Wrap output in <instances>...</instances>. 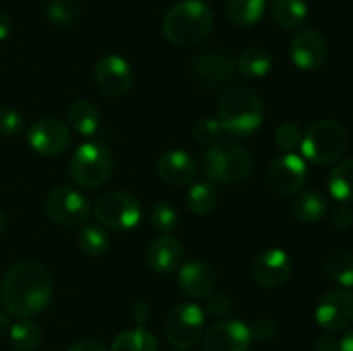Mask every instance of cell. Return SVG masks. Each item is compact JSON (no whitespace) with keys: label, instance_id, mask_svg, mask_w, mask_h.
<instances>
[{"label":"cell","instance_id":"cell-1","mask_svg":"<svg viewBox=\"0 0 353 351\" xmlns=\"http://www.w3.org/2000/svg\"><path fill=\"white\" fill-rule=\"evenodd\" d=\"M52 275L34 260L19 262L7 270L2 281L3 308L17 319L40 315L52 299Z\"/></svg>","mask_w":353,"mask_h":351},{"label":"cell","instance_id":"cell-2","mask_svg":"<svg viewBox=\"0 0 353 351\" xmlns=\"http://www.w3.org/2000/svg\"><path fill=\"white\" fill-rule=\"evenodd\" d=\"M217 120L234 138H248L264 123V102L250 86H233L219 96Z\"/></svg>","mask_w":353,"mask_h":351},{"label":"cell","instance_id":"cell-3","mask_svg":"<svg viewBox=\"0 0 353 351\" xmlns=\"http://www.w3.org/2000/svg\"><path fill=\"white\" fill-rule=\"evenodd\" d=\"M214 14L202 0H181L165 12L162 31L176 47H195L210 34Z\"/></svg>","mask_w":353,"mask_h":351},{"label":"cell","instance_id":"cell-4","mask_svg":"<svg viewBox=\"0 0 353 351\" xmlns=\"http://www.w3.org/2000/svg\"><path fill=\"white\" fill-rule=\"evenodd\" d=\"M202 169L212 182H240L250 178L254 157L247 148L233 141H219L205 150Z\"/></svg>","mask_w":353,"mask_h":351},{"label":"cell","instance_id":"cell-5","mask_svg":"<svg viewBox=\"0 0 353 351\" xmlns=\"http://www.w3.org/2000/svg\"><path fill=\"white\" fill-rule=\"evenodd\" d=\"M347 147L348 134L345 127L334 119H323L303 133L300 151L310 164L330 165L343 157Z\"/></svg>","mask_w":353,"mask_h":351},{"label":"cell","instance_id":"cell-6","mask_svg":"<svg viewBox=\"0 0 353 351\" xmlns=\"http://www.w3.org/2000/svg\"><path fill=\"white\" fill-rule=\"evenodd\" d=\"M114 169L112 153L100 141L79 145L69 160V176L81 188H100Z\"/></svg>","mask_w":353,"mask_h":351},{"label":"cell","instance_id":"cell-7","mask_svg":"<svg viewBox=\"0 0 353 351\" xmlns=\"http://www.w3.org/2000/svg\"><path fill=\"white\" fill-rule=\"evenodd\" d=\"M95 219L103 229L126 233L141 220V206L133 195L126 191H107L93 206Z\"/></svg>","mask_w":353,"mask_h":351},{"label":"cell","instance_id":"cell-8","mask_svg":"<svg viewBox=\"0 0 353 351\" xmlns=\"http://www.w3.org/2000/svg\"><path fill=\"white\" fill-rule=\"evenodd\" d=\"M205 330V312L193 301L172 306L165 320V336L178 350H192L202 341Z\"/></svg>","mask_w":353,"mask_h":351},{"label":"cell","instance_id":"cell-9","mask_svg":"<svg viewBox=\"0 0 353 351\" xmlns=\"http://www.w3.org/2000/svg\"><path fill=\"white\" fill-rule=\"evenodd\" d=\"M45 212L48 219L64 227L83 226L92 215V203L78 189L71 186H59L52 189L45 200Z\"/></svg>","mask_w":353,"mask_h":351},{"label":"cell","instance_id":"cell-10","mask_svg":"<svg viewBox=\"0 0 353 351\" xmlns=\"http://www.w3.org/2000/svg\"><path fill=\"white\" fill-rule=\"evenodd\" d=\"M71 127L57 117H43L28 127L26 140L31 150L45 157H55L71 145Z\"/></svg>","mask_w":353,"mask_h":351},{"label":"cell","instance_id":"cell-11","mask_svg":"<svg viewBox=\"0 0 353 351\" xmlns=\"http://www.w3.org/2000/svg\"><path fill=\"white\" fill-rule=\"evenodd\" d=\"M316 320L327 332H340L353 326V289L338 288L321 296Z\"/></svg>","mask_w":353,"mask_h":351},{"label":"cell","instance_id":"cell-12","mask_svg":"<svg viewBox=\"0 0 353 351\" xmlns=\"http://www.w3.org/2000/svg\"><path fill=\"white\" fill-rule=\"evenodd\" d=\"M307 162L299 153H285L276 158L268 172V181L272 191L279 196L296 195L307 181Z\"/></svg>","mask_w":353,"mask_h":351},{"label":"cell","instance_id":"cell-13","mask_svg":"<svg viewBox=\"0 0 353 351\" xmlns=\"http://www.w3.org/2000/svg\"><path fill=\"white\" fill-rule=\"evenodd\" d=\"M190 69L200 85L216 88L233 78L236 72V58L224 50H207L192 58Z\"/></svg>","mask_w":353,"mask_h":351},{"label":"cell","instance_id":"cell-14","mask_svg":"<svg viewBox=\"0 0 353 351\" xmlns=\"http://www.w3.org/2000/svg\"><path fill=\"white\" fill-rule=\"evenodd\" d=\"M93 78L95 85L99 86L100 92L112 98H119L130 93L133 88V71L130 64L119 55H103L99 58L95 69H93Z\"/></svg>","mask_w":353,"mask_h":351},{"label":"cell","instance_id":"cell-15","mask_svg":"<svg viewBox=\"0 0 353 351\" xmlns=\"http://www.w3.org/2000/svg\"><path fill=\"white\" fill-rule=\"evenodd\" d=\"M292 258L281 248H269L257 255L252 264V277L261 288L278 289L292 275Z\"/></svg>","mask_w":353,"mask_h":351},{"label":"cell","instance_id":"cell-16","mask_svg":"<svg viewBox=\"0 0 353 351\" xmlns=\"http://www.w3.org/2000/svg\"><path fill=\"white\" fill-rule=\"evenodd\" d=\"M250 329L238 319H224L214 323L203 336V351H248Z\"/></svg>","mask_w":353,"mask_h":351},{"label":"cell","instance_id":"cell-17","mask_svg":"<svg viewBox=\"0 0 353 351\" xmlns=\"http://www.w3.org/2000/svg\"><path fill=\"white\" fill-rule=\"evenodd\" d=\"M327 41L317 30H302L292 38L290 57L302 71H317L327 58Z\"/></svg>","mask_w":353,"mask_h":351},{"label":"cell","instance_id":"cell-18","mask_svg":"<svg viewBox=\"0 0 353 351\" xmlns=\"http://www.w3.org/2000/svg\"><path fill=\"white\" fill-rule=\"evenodd\" d=\"M217 277L205 262L190 260L178 268V286L188 298L203 299L212 295Z\"/></svg>","mask_w":353,"mask_h":351},{"label":"cell","instance_id":"cell-19","mask_svg":"<svg viewBox=\"0 0 353 351\" xmlns=\"http://www.w3.org/2000/svg\"><path fill=\"white\" fill-rule=\"evenodd\" d=\"M185 258V248L181 241L172 234H161L147 248V265L155 274L176 272Z\"/></svg>","mask_w":353,"mask_h":351},{"label":"cell","instance_id":"cell-20","mask_svg":"<svg viewBox=\"0 0 353 351\" xmlns=\"http://www.w3.org/2000/svg\"><path fill=\"white\" fill-rule=\"evenodd\" d=\"M157 172L165 184L183 188L196 178V162L188 151L168 150L159 158Z\"/></svg>","mask_w":353,"mask_h":351},{"label":"cell","instance_id":"cell-21","mask_svg":"<svg viewBox=\"0 0 353 351\" xmlns=\"http://www.w3.org/2000/svg\"><path fill=\"white\" fill-rule=\"evenodd\" d=\"M292 212L300 222L316 224L323 220L330 212V200L316 189L299 191L292 203Z\"/></svg>","mask_w":353,"mask_h":351},{"label":"cell","instance_id":"cell-22","mask_svg":"<svg viewBox=\"0 0 353 351\" xmlns=\"http://www.w3.org/2000/svg\"><path fill=\"white\" fill-rule=\"evenodd\" d=\"M68 123L72 131H76L81 136L90 138L99 131V110L88 100H76L68 110Z\"/></svg>","mask_w":353,"mask_h":351},{"label":"cell","instance_id":"cell-23","mask_svg":"<svg viewBox=\"0 0 353 351\" xmlns=\"http://www.w3.org/2000/svg\"><path fill=\"white\" fill-rule=\"evenodd\" d=\"M272 57L265 48L248 47L238 55L236 71L248 79H261L271 72Z\"/></svg>","mask_w":353,"mask_h":351},{"label":"cell","instance_id":"cell-24","mask_svg":"<svg viewBox=\"0 0 353 351\" xmlns=\"http://www.w3.org/2000/svg\"><path fill=\"white\" fill-rule=\"evenodd\" d=\"M309 7L305 0H272L271 17L283 30H296L305 23Z\"/></svg>","mask_w":353,"mask_h":351},{"label":"cell","instance_id":"cell-25","mask_svg":"<svg viewBox=\"0 0 353 351\" xmlns=\"http://www.w3.org/2000/svg\"><path fill=\"white\" fill-rule=\"evenodd\" d=\"M224 10L236 26H255L265 12V0H226Z\"/></svg>","mask_w":353,"mask_h":351},{"label":"cell","instance_id":"cell-26","mask_svg":"<svg viewBox=\"0 0 353 351\" xmlns=\"http://www.w3.org/2000/svg\"><path fill=\"white\" fill-rule=\"evenodd\" d=\"M159 343L157 337L145 329L143 326H138L134 329L124 330L114 337L110 344V351H157Z\"/></svg>","mask_w":353,"mask_h":351},{"label":"cell","instance_id":"cell-27","mask_svg":"<svg viewBox=\"0 0 353 351\" xmlns=\"http://www.w3.org/2000/svg\"><path fill=\"white\" fill-rule=\"evenodd\" d=\"M327 189L336 202H353V158L334 165L327 178Z\"/></svg>","mask_w":353,"mask_h":351},{"label":"cell","instance_id":"cell-28","mask_svg":"<svg viewBox=\"0 0 353 351\" xmlns=\"http://www.w3.org/2000/svg\"><path fill=\"white\" fill-rule=\"evenodd\" d=\"M324 272L327 279L341 288L353 289V255L350 251H333L324 260Z\"/></svg>","mask_w":353,"mask_h":351},{"label":"cell","instance_id":"cell-29","mask_svg":"<svg viewBox=\"0 0 353 351\" xmlns=\"http://www.w3.org/2000/svg\"><path fill=\"white\" fill-rule=\"evenodd\" d=\"M217 200L219 196L212 182H196L186 193V206L196 215H207L212 212L217 206Z\"/></svg>","mask_w":353,"mask_h":351},{"label":"cell","instance_id":"cell-30","mask_svg":"<svg viewBox=\"0 0 353 351\" xmlns=\"http://www.w3.org/2000/svg\"><path fill=\"white\" fill-rule=\"evenodd\" d=\"M9 337L17 351H33L41 343V330L30 319H23L10 327Z\"/></svg>","mask_w":353,"mask_h":351},{"label":"cell","instance_id":"cell-31","mask_svg":"<svg viewBox=\"0 0 353 351\" xmlns=\"http://www.w3.org/2000/svg\"><path fill=\"white\" fill-rule=\"evenodd\" d=\"M78 244L81 251L88 257H102L109 250V234L105 233L102 226H90L81 227L78 234Z\"/></svg>","mask_w":353,"mask_h":351},{"label":"cell","instance_id":"cell-32","mask_svg":"<svg viewBox=\"0 0 353 351\" xmlns=\"http://www.w3.org/2000/svg\"><path fill=\"white\" fill-rule=\"evenodd\" d=\"M79 16L78 0H50L47 6V19L55 26H69Z\"/></svg>","mask_w":353,"mask_h":351},{"label":"cell","instance_id":"cell-33","mask_svg":"<svg viewBox=\"0 0 353 351\" xmlns=\"http://www.w3.org/2000/svg\"><path fill=\"white\" fill-rule=\"evenodd\" d=\"M150 224L161 234H171L178 226V210L169 202H157L150 209Z\"/></svg>","mask_w":353,"mask_h":351},{"label":"cell","instance_id":"cell-34","mask_svg":"<svg viewBox=\"0 0 353 351\" xmlns=\"http://www.w3.org/2000/svg\"><path fill=\"white\" fill-rule=\"evenodd\" d=\"M303 133L300 129V126L293 120H285L278 126L274 133V143L279 150H283L285 153H295L300 148L302 143Z\"/></svg>","mask_w":353,"mask_h":351},{"label":"cell","instance_id":"cell-35","mask_svg":"<svg viewBox=\"0 0 353 351\" xmlns=\"http://www.w3.org/2000/svg\"><path fill=\"white\" fill-rule=\"evenodd\" d=\"M221 133H223V127L216 117H203V119L196 120L193 126V138L207 147L219 143Z\"/></svg>","mask_w":353,"mask_h":351},{"label":"cell","instance_id":"cell-36","mask_svg":"<svg viewBox=\"0 0 353 351\" xmlns=\"http://www.w3.org/2000/svg\"><path fill=\"white\" fill-rule=\"evenodd\" d=\"M24 120L19 110L14 107L2 105L0 107V136L12 138L23 131Z\"/></svg>","mask_w":353,"mask_h":351},{"label":"cell","instance_id":"cell-37","mask_svg":"<svg viewBox=\"0 0 353 351\" xmlns=\"http://www.w3.org/2000/svg\"><path fill=\"white\" fill-rule=\"evenodd\" d=\"M233 308V299L231 296H228L226 292H216V295H210L207 298L205 310L203 312L207 313L212 319H223Z\"/></svg>","mask_w":353,"mask_h":351},{"label":"cell","instance_id":"cell-38","mask_svg":"<svg viewBox=\"0 0 353 351\" xmlns=\"http://www.w3.org/2000/svg\"><path fill=\"white\" fill-rule=\"evenodd\" d=\"M248 329H250L252 341H261V343H268V341L274 339L276 332H278L276 323L269 319L255 320L252 326H248Z\"/></svg>","mask_w":353,"mask_h":351},{"label":"cell","instance_id":"cell-39","mask_svg":"<svg viewBox=\"0 0 353 351\" xmlns=\"http://www.w3.org/2000/svg\"><path fill=\"white\" fill-rule=\"evenodd\" d=\"M331 224L336 227L338 231H348L353 227V210L345 203L338 205L336 209L331 212Z\"/></svg>","mask_w":353,"mask_h":351},{"label":"cell","instance_id":"cell-40","mask_svg":"<svg viewBox=\"0 0 353 351\" xmlns=\"http://www.w3.org/2000/svg\"><path fill=\"white\" fill-rule=\"evenodd\" d=\"M316 351H340V341L333 334H321L314 341Z\"/></svg>","mask_w":353,"mask_h":351},{"label":"cell","instance_id":"cell-41","mask_svg":"<svg viewBox=\"0 0 353 351\" xmlns=\"http://www.w3.org/2000/svg\"><path fill=\"white\" fill-rule=\"evenodd\" d=\"M68 351H107L100 341L97 339H79L69 348Z\"/></svg>","mask_w":353,"mask_h":351},{"label":"cell","instance_id":"cell-42","mask_svg":"<svg viewBox=\"0 0 353 351\" xmlns=\"http://www.w3.org/2000/svg\"><path fill=\"white\" fill-rule=\"evenodd\" d=\"M133 317L138 322V326H143L148 319H150V308L145 301H138L137 305L133 306Z\"/></svg>","mask_w":353,"mask_h":351},{"label":"cell","instance_id":"cell-43","mask_svg":"<svg viewBox=\"0 0 353 351\" xmlns=\"http://www.w3.org/2000/svg\"><path fill=\"white\" fill-rule=\"evenodd\" d=\"M10 33V19L7 14L0 12V41L6 40Z\"/></svg>","mask_w":353,"mask_h":351},{"label":"cell","instance_id":"cell-44","mask_svg":"<svg viewBox=\"0 0 353 351\" xmlns=\"http://www.w3.org/2000/svg\"><path fill=\"white\" fill-rule=\"evenodd\" d=\"M340 351H353V329L340 339Z\"/></svg>","mask_w":353,"mask_h":351},{"label":"cell","instance_id":"cell-45","mask_svg":"<svg viewBox=\"0 0 353 351\" xmlns=\"http://www.w3.org/2000/svg\"><path fill=\"white\" fill-rule=\"evenodd\" d=\"M9 329H10L9 317H7L6 313L0 310V339H2V337H6L7 334H9Z\"/></svg>","mask_w":353,"mask_h":351},{"label":"cell","instance_id":"cell-46","mask_svg":"<svg viewBox=\"0 0 353 351\" xmlns=\"http://www.w3.org/2000/svg\"><path fill=\"white\" fill-rule=\"evenodd\" d=\"M6 229H7V217H6V213L0 212V236L6 233Z\"/></svg>","mask_w":353,"mask_h":351},{"label":"cell","instance_id":"cell-47","mask_svg":"<svg viewBox=\"0 0 353 351\" xmlns=\"http://www.w3.org/2000/svg\"><path fill=\"white\" fill-rule=\"evenodd\" d=\"M352 119H353V117H352Z\"/></svg>","mask_w":353,"mask_h":351}]
</instances>
